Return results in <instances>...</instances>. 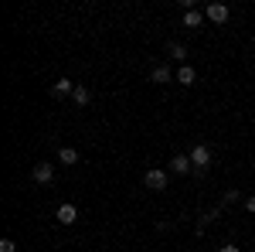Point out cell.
Masks as SVG:
<instances>
[{"label":"cell","mask_w":255,"mask_h":252,"mask_svg":"<svg viewBox=\"0 0 255 252\" xmlns=\"http://www.w3.org/2000/svg\"><path fill=\"white\" fill-rule=\"evenodd\" d=\"M191 164H194V174H204L208 164H211V147L208 143H194L191 147Z\"/></svg>","instance_id":"6da1fadb"},{"label":"cell","mask_w":255,"mask_h":252,"mask_svg":"<svg viewBox=\"0 0 255 252\" xmlns=\"http://www.w3.org/2000/svg\"><path fill=\"white\" fill-rule=\"evenodd\" d=\"M167 181H170V171H160V167H150V171L143 174V184H146L150 191H167Z\"/></svg>","instance_id":"7a4b0ae2"},{"label":"cell","mask_w":255,"mask_h":252,"mask_svg":"<svg viewBox=\"0 0 255 252\" xmlns=\"http://www.w3.org/2000/svg\"><path fill=\"white\" fill-rule=\"evenodd\" d=\"M204 17L211 20V24H225V20L232 17V10H228V3H208L204 7Z\"/></svg>","instance_id":"3957f363"},{"label":"cell","mask_w":255,"mask_h":252,"mask_svg":"<svg viewBox=\"0 0 255 252\" xmlns=\"http://www.w3.org/2000/svg\"><path fill=\"white\" fill-rule=\"evenodd\" d=\"M55 218H58L61 225H75V222H79V208H75L72 201H61L58 212H55Z\"/></svg>","instance_id":"277c9868"},{"label":"cell","mask_w":255,"mask_h":252,"mask_svg":"<svg viewBox=\"0 0 255 252\" xmlns=\"http://www.w3.org/2000/svg\"><path fill=\"white\" fill-rule=\"evenodd\" d=\"M31 177H34V184H51V181H55V167H51V164H34Z\"/></svg>","instance_id":"5b68a950"},{"label":"cell","mask_w":255,"mask_h":252,"mask_svg":"<svg viewBox=\"0 0 255 252\" xmlns=\"http://www.w3.org/2000/svg\"><path fill=\"white\" fill-rule=\"evenodd\" d=\"M194 171V164H191V154H177L170 160V174H191Z\"/></svg>","instance_id":"8992f818"},{"label":"cell","mask_w":255,"mask_h":252,"mask_svg":"<svg viewBox=\"0 0 255 252\" xmlns=\"http://www.w3.org/2000/svg\"><path fill=\"white\" fill-rule=\"evenodd\" d=\"M75 85H79V82H72V78H58V82L51 85V96H55V99L72 96V92H75Z\"/></svg>","instance_id":"52a82bcc"},{"label":"cell","mask_w":255,"mask_h":252,"mask_svg":"<svg viewBox=\"0 0 255 252\" xmlns=\"http://www.w3.org/2000/svg\"><path fill=\"white\" fill-rule=\"evenodd\" d=\"M177 82H180V85H194L197 72L191 68V65H180V68H177Z\"/></svg>","instance_id":"ba28073f"},{"label":"cell","mask_w":255,"mask_h":252,"mask_svg":"<svg viewBox=\"0 0 255 252\" xmlns=\"http://www.w3.org/2000/svg\"><path fill=\"white\" fill-rule=\"evenodd\" d=\"M150 78H153L157 85H163V82H170V78H177V75L170 72V68H167V65H157V68L150 72Z\"/></svg>","instance_id":"9c48e42d"},{"label":"cell","mask_w":255,"mask_h":252,"mask_svg":"<svg viewBox=\"0 0 255 252\" xmlns=\"http://www.w3.org/2000/svg\"><path fill=\"white\" fill-rule=\"evenodd\" d=\"M58 160H61V164H68V167H75V164H79V150H75V147H61Z\"/></svg>","instance_id":"30bf717a"},{"label":"cell","mask_w":255,"mask_h":252,"mask_svg":"<svg viewBox=\"0 0 255 252\" xmlns=\"http://www.w3.org/2000/svg\"><path fill=\"white\" fill-rule=\"evenodd\" d=\"M72 102H75V106H89V102H92V92H89L85 85H75V92H72Z\"/></svg>","instance_id":"8fae6325"},{"label":"cell","mask_w":255,"mask_h":252,"mask_svg":"<svg viewBox=\"0 0 255 252\" xmlns=\"http://www.w3.org/2000/svg\"><path fill=\"white\" fill-rule=\"evenodd\" d=\"M218 215H221V208H211V212H204V215H201V218H197V232H204V229H208V225L215 222Z\"/></svg>","instance_id":"7c38bea8"},{"label":"cell","mask_w":255,"mask_h":252,"mask_svg":"<svg viewBox=\"0 0 255 252\" xmlns=\"http://www.w3.org/2000/svg\"><path fill=\"white\" fill-rule=\"evenodd\" d=\"M167 51H170V58H177V61L187 58V48H184V44H177V41H170V48H167ZM184 65H187V61H184Z\"/></svg>","instance_id":"4fadbf2b"},{"label":"cell","mask_w":255,"mask_h":252,"mask_svg":"<svg viewBox=\"0 0 255 252\" xmlns=\"http://www.w3.org/2000/svg\"><path fill=\"white\" fill-rule=\"evenodd\" d=\"M201 20H204V14H197V10H187V14H184V27H201Z\"/></svg>","instance_id":"5bb4252c"},{"label":"cell","mask_w":255,"mask_h":252,"mask_svg":"<svg viewBox=\"0 0 255 252\" xmlns=\"http://www.w3.org/2000/svg\"><path fill=\"white\" fill-rule=\"evenodd\" d=\"M0 252H17V242L14 239H0Z\"/></svg>","instance_id":"9a60e30c"},{"label":"cell","mask_w":255,"mask_h":252,"mask_svg":"<svg viewBox=\"0 0 255 252\" xmlns=\"http://www.w3.org/2000/svg\"><path fill=\"white\" fill-rule=\"evenodd\" d=\"M232 201H238V191H235V188H232V191H225V198H221V208H225V205H232Z\"/></svg>","instance_id":"2e32d148"},{"label":"cell","mask_w":255,"mask_h":252,"mask_svg":"<svg viewBox=\"0 0 255 252\" xmlns=\"http://www.w3.org/2000/svg\"><path fill=\"white\" fill-rule=\"evenodd\" d=\"M245 212L255 215V194H249V198H245Z\"/></svg>","instance_id":"e0dca14e"},{"label":"cell","mask_w":255,"mask_h":252,"mask_svg":"<svg viewBox=\"0 0 255 252\" xmlns=\"http://www.w3.org/2000/svg\"><path fill=\"white\" fill-rule=\"evenodd\" d=\"M218 252H242V249H238L235 242H225V246H221V249H218Z\"/></svg>","instance_id":"ac0fdd59"}]
</instances>
